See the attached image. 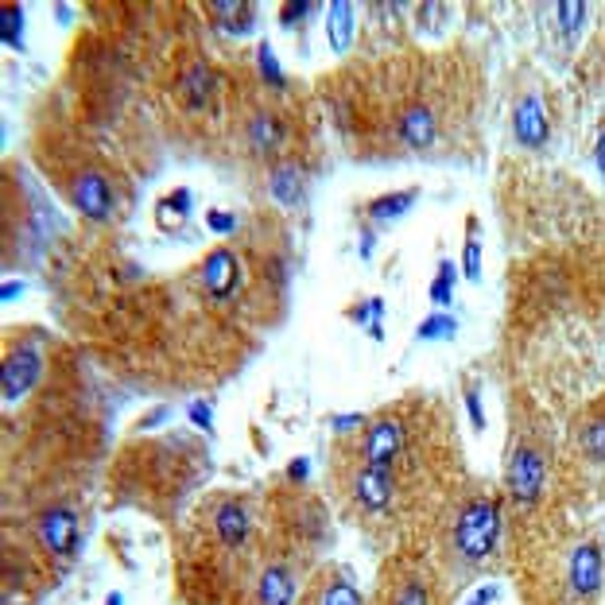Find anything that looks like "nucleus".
<instances>
[{
  "label": "nucleus",
  "mask_w": 605,
  "mask_h": 605,
  "mask_svg": "<svg viewBox=\"0 0 605 605\" xmlns=\"http://www.w3.org/2000/svg\"><path fill=\"white\" fill-rule=\"evenodd\" d=\"M501 543V505L493 497H478L458 512L454 524V551L466 563H485Z\"/></svg>",
  "instance_id": "nucleus-1"
},
{
  "label": "nucleus",
  "mask_w": 605,
  "mask_h": 605,
  "mask_svg": "<svg viewBox=\"0 0 605 605\" xmlns=\"http://www.w3.org/2000/svg\"><path fill=\"white\" fill-rule=\"evenodd\" d=\"M505 485H509L512 501L520 505H536L543 497V485H547V458L536 443H520L509 454V466H505Z\"/></svg>",
  "instance_id": "nucleus-2"
},
{
  "label": "nucleus",
  "mask_w": 605,
  "mask_h": 605,
  "mask_svg": "<svg viewBox=\"0 0 605 605\" xmlns=\"http://www.w3.org/2000/svg\"><path fill=\"white\" fill-rule=\"evenodd\" d=\"M43 373V353H39V342H16L12 350L4 353V365H0V396L4 404H20L28 392L35 388Z\"/></svg>",
  "instance_id": "nucleus-3"
},
{
  "label": "nucleus",
  "mask_w": 605,
  "mask_h": 605,
  "mask_svg": "<svg viewBox=\"0 0 605 605\" xmlns=\"http://www.w3.org/2000/svg\"><path fill=\"white\" fill-rule=\"evenodd\" d=\"M70 202L90 222H113V214H117V191H113L109 175L97 167H86L70 179Z\"/></svg>",
  "instance_id": "nucleus-4"
},
{
  "label": "nucleus",
  "mask_w": 605,
  "mask_h": 605,
  "mask_svg": "<svg viewBox=\"0 0 605 605\" xmlns=\"http://www.w3.org/2000/svg\"><path fill=\"white\" fill-rule=\"evenodd\" d=\"M237 284H241V260L229 245H214L210 253L202 256V287L214 303H225L237 295Z\"/></svg>",
  "instance_id": "nucleus-5"
},
{
  "label": "nucleus",
  "mask_w": 605,
  "mask_h": 605,
  "mask_svg": "<svg viewBox=\"0 0 605 605\" xmlns=\"http://www.w3.org/2000/svg\"><path fill=\"white\" fill-rule=\"evenodd\" d=\"M404 450V423L384 415V419H373L365 427V439H361V458L365 466H381V470H392V462L400 458Z\"/></svg>",
  "instance_id": "nucleus-6"
},
{
  "label": "nucleus",
  "mask_w": 605,
  "mask_h": 605,
  "mask_svg": "<svg viewBox=\"0 0 605 605\" xmlns=\"http://www.w3.org/2000/svg\"><path fill=\"white\" fill-rule=\"evenodd\" d=\"M39 543L55 555V559H70L82 543L78 532V516L66 509V505H51V509L39 512Z\"/></svg>",
  "instance_id": "nucleus-7"
},
{
  "label": "nucleus",
  "mask_w": 605,
  "mask_h": 605,
  "mask_svg": "<svg viewBox=\"0 0 605 605\" xmlns=\"http://www.w3.org/2000/svg\"><path fill=\"white\" fill-rule=\"evenodd\" d=\"M605 578V551L602 543H578L567 563V582H571L574 598H594L602 590Z\"/></svg>",
  "instance_id": "nucleus-8"
},
{
  "label": "nucleus",
  "mask_w": 605,
  "mask_h": 605,
  "mask_svg": "<svg viewBox=\"0 0 605 605\" xmlns=\"http://www.w3.org/2000/svg\"><path fill=\"white\" fill-rule=\"evenodd\" d=\"M353 501L369 516H381V512L392 509L396 501V481H392V470H381V466H361L353 474Z\"/></svg>",
  "instance_id": "nucleus-9"
},
{
  "label": "nucleus",
  "mask_w": 605,
  "mask_h": 605,
  "mask_svg": "<svg viewBox=\"0 0 605 605\" xmlns=\"http://www.w3.org/2000/svg\"><path fill=\"white\" fill-rule=\"evenodd\" d=\"M512 136L524 148H543L551 136V121H547V105L540 94H524L512 109Z\"/></svg>",
  "instance_id": "nucleus-10"
},
{
  "label": "nucleus",
  "mask_w": 605,
  "mask_h": 605,
  "mask_svg": "<svg viewBox=\"0 0 605 605\" xmlns=\"http://www.w3.org/2000/svg\"><path fill=\"white\" fill-rule=\"evenodd\" d=\"M396 132H400V140H404L408 148H415V152H427V148L435 144V136H439L435 109H431V105H423V101L408 105V109L400 113V121H396Z\"/></svg>",
  "instance_id": "nucleus-11"
},
{
  "label": "nucleus",
  "mask_w": 605,
  "mask_h": 605,
  "mask_svg": "<svg viewBox=\"0 0 605 605\" xmlns=\"http://www.w3.org/2000/svg\"><path fill=\"white\" fill-rule=\"evenodd\" d=\"M245 140H249V148H253L256 156H276L280 148H284L287 140V125L272 113V109H256L253 117L245 121Z\"/></svg>",
  "instance_id": "nucleus-12"
},
{
  "label": "nucleus",
  "mask_w": 605,
  "mask_h": 605,
  "mask_svg": "<svg viewBox=\"0 0 605 605\" xmlns=\"http://www.w3.org/2000/svg\"><path fill=\"white\" fill-rule=\"evenodd\" d=\"M214 536H218V543L229 547V551H237V547L249 543V536H253V520H249L245 501H222V505L214 509Z\"/></svg>",
  "instance_id": "nucleus-13"
},
{
  "label": "nucleus",
  "mask_w": 605,
  "mask_h": 605,
  "mask_svg": "<svg viewBox=\"0 0 605 605\" xmlns=\"http://www.w3.org/2000/svg\"><path fill=\"white\" fill-rule=\"evenodd\" d=\"M214 86H218L214 66L198 59V63H191L183 74H179L175 94H179V101H183L187 109H206V105H210V97H214Z\"/></svg>",
  "instance_id": "nucleus-14"
},
{
  "label": "nucleus",
  "mask_w": 605,
  "mask_h": 605,
  "mask_svg": "<svg viewBox=\"0 0 605 605\" xmlns=\"http://www.w3.org/2000/svg\"><path fill=\"white\" fill-rule=\"evenodd\" d=\"M299 582L284 563H268L256 574V605H295Z\"/></svg>",
  "instance_id": "nucleus-15"
},
{
  "label": "nucleus",
  "mask_w": 605,
  "mask_h": 605,
  "mask_svg": "<svg viewBox=\"0 0 605 605\" xmlns=\"http://www.w3.org/2000/svg\"><path fill=\"white\" fill-rule=\"evenodd\" d=\"M353 35H357V8L350 0H330L326 4V39H330V47L338 55L350 51Z\"/></svg>",
  "instance_id": "nucleus-16"
},
{
  "label": "nucleus",
  "mask_w": 605,
  "mask_h": 605,
  "mask_svg": "<svg viewBox=\"0 0 605 605\" xmlns=\"http://www.w3.org/2000/svg\"><path fill=\"white\" fill-rule=\"evenodd\" d=\"M415 198H419V187H404V191H388L381 198H373L369 206H365V218L373 225H392L400 222L408 210L415 206Z\"/></svg>",
  "instance_id": "nucleus-17"
},
{
  "label": "nucleus",
  "mask_w": 605,
  "mask_h": 605,
  "mask_svg": "<svg viewBox=\"0 0 605 605\" xmlns=\"http://www.w3.org/2000/svg\"><path fill=\"white\" fill-rule=\"evenodd\" d=\"M268 194H272L284 210L299 206V202H303V171H299L295 163L272 167V175H268Z\"/></svg>",
  "instance_id": "nucleus-18"
},
{
  "label": "nucleus",
  "mask_w": 605,
  "mask_h": 605,
  "mask_svg": "<svg viewBox=\"0 0 605 605\" xmlns=\"http://www.w3.org/2000/svg\"><path fill=\"white\" fill-rule=\"evenodd\" d=\"M210 12H218L214 20L225 35H249L256 28L253 4H245V0H214Z\"/></svg>",
  "instance_id": "nucleus-19"
},
{
  "label": "nucleus",
  "mask_w": 605,
  "mask_h": 605,
  "mask_svg": "<svg viewBox=\"0 0 605 605\" xmlns=\"http://www.w3.org/2000/svg\"><path fill=\"white\" fill-rule=\"evenodd\" d=\"M191 210H194V191L191 187H175V191H167L156 202V225L160 229H179L191 218Z\"/></svg>",
  "instance_id": "nucleus-20"
},
{
  "label": "nucleus",
  "mask_w": 605,
  "mask_h": 605,
  "mask_svg": "<svg viewBox=\"0 0 605 605\" xmlns=\"http://www.w3.org/2000/svg\"><path fill=\"white\" fill-rule=\"evenodd\" d=\"M458 334V319L450 311H435L415 326V342H450Z\"/></svg>",
  "instance_id": "nucleus-21"
},
{
  "label": "nucleus",
  "mask_w": 605,
  "mask_h": 605,
  "mask_svg": "<svg viewBox=\"0 0 605 605\" xmlns=\"http://www.w3.org/2000/svg\"><path fill=\"white\" fill-rule=\"evenodd\" d=\"M454 284H458V264L454 260H439V268H435V280L427 287V295H431V303L446 311L450 307V299H454Z\"/></svg>",
  "instance_id": "nucleus-22"
},
{
  "label": "nucleus",
  "mask_w": 605,
  "mask_h": 605,
  "mask_svg": "<svg viewBox=\"0 0 605 605\" xmlns=\"http://www.w3.org/2000/svg\"><path fill=\"white\" fill-rule=\"evenodd\" d=\"M0 43L8 51H20L24 47V8L20 4H4L0 8Z\"/></svg>",
  "instance_id": "nucleus-23"
},
{
  "label": "nucleus",
  "mask_w": 605,
  "mask_h": 605,
  "mask_svg": "<svg viewBox=\"0 0 605 605\" xmlns=\"http://www.w3.org/2000/svg\"><path fill=\"white\" fill-rule=\"evenodd\" d=\"M350 319L357 322V326H365L373 342H381V338H384V326H381V322H384V299H381V295H373V299L357 303V307L350 311Z\"/></svg>",
  "instance_id": "nucleus-24"
},
{
  "label": "nucleus",
  "mask_w": 605,
  "mask_h": 605,
  "mask_svg": "<svg viewBox=\"0 0 605 605\" xmlns=\"http://www.w3.org/2000/svg\"><path fill=\"white\" fill-rule=\"evenodd\" d=\"M582 454L590 458V462H605V412L590 415L586 423H582Z\"/></svg>",
  "instance_id": "nucleus-25"
},
{
  "label": "nucleus",
  "mask_w": 605,
  "mask_h": 605,
  "mask_svg": "<svg viewBox=\"0 0 605 605\" xmlns=\"http://www.w3.org/2000/svg\"><path fill=\"white\" fill-rule=\"evenodd\" d=\"M256 70H260V78H264L272 90H287V74H284V66H280V59H276V47H272L268 39L256 47Z\"/></svg>",
  "instance_id": "nucleus-26"
},
{
  "label": "nucleus",
  "mask_w": 605,
  "mask_h": 605,
  "mask_svg": "<svg viewBox=\"0 0 605 605\" xmlns=\"http://www.w3.org/2000/svg\"><path fill=\"white\" fill-rule=\"evenodd\" d=\"M466 249H462V276L470 284H481V233H478V218L466 222Z\"/></svg>",
  "instance_id": "nucleus-27"
},
{
  "label": "nucleus",
  "mask_w": 605,
  "mask_h": 605,
  "mask_svg": "<svg viewBox=\"0 0 605 605\" xmlns=\"http://www.w3.org/2000/svg\"><path fill=\"white\" fill-rule=\"evenodd\" d=\"M319 605H365V598H361V590L353 586L350 578H334V582L322 586Z\"/></svg>",
  "instance_id": "nucleus-28"
},
{
  "label": "nucleus",
  "mask_w": 605,
  "mask_h": 605,
  "mask_svg": "<svg viewBox=\"0 0 605 605\" xmlns=\"http://www.w3.org/2000/svg\"><path fill=\"white\" fill-rule=\"evenodd\" d=\"M388 605H431V590H427V582H419V578H404V582L392 590Z\"/></svg>",
  "instance_id": "nucleus-29"
},
{
  "label": "nucleus",
  "mask_w": 605,
  "mask_h": 605,
  "mask_svg": "<svg viewBox=\"0 0 605 605\" xmlns=\"http://www.w3.org/2000/svg\"><path fill=\"white\" fill-rule=\"evenodd\" d=\"M555 12H559V32L574 39L578 28L586 24V4L582 0H563V4H555Z\"/></svg>",
  "instance_id": "nucleus-30"
},
{
  "label": "nucleus",
  "mask_w": 605,
  "mask_h": 605,
  "mask_svg": "<svg viewBox=\"0 0 605 605\" xmlns=\"http://www.w3.org/2000/svg\"><path fill=\"white\" fill-rule=\"evenodd\" d=\"M311 12H319L315 0H287L284 8H280V24H284V28H295V24H303Z\"/></svg>",
  "instance_id": "nucleus-31"
},
{
  "label": "nucleus",
  "mask_w": 605,
  "mask_h": 605,
  "mask_svg": "<svg viewBox=\"0 0 605 605\" xmlns=\"http://www.w3.org/2000/svg\"><path fill=\"white\" fill-rule=\"evenodd\" d=\"M187 419H191V427H198L202 435H214V408H210V400H191Z\"/></svg>",
  "instance_id": "nucleus-32"
},
{
  "label": "nucleus",
  "mask_w": 605,
  "mask_h": 605,
  "mask_svg": "<svg viewBox=\"0 0 605 605\" xmlns=\"http://www.w3.org/2000/svg\"><path fill=\"white\" fill-rule=\"evenodd\" d=\"M206 229H210V233H218V237H225V233H233V229H237V218H233L229 210H206Z\"/></svg>",
  "instance_id": "nucleus-33"
},
{
  "label": "nucleus",
  "mask_w": 605,
  "mask_h": 605,
  "mask_svg": "<svg viewBox=\"0 0 605 605\" xmlns=\"http://www.w3.org/2000/svg\"><path fill=\"white\" fill-rule=\"evenodd\" d=\"M466 412H470V423H474V431H485V404H481V396H478V388H470L466 392Z\"/></svg>",
  "instance_id": "nucleus-34"
},
{
  "label": "nucleus",
  "mask_w": 605,
  "mask_h": 605,
  "mask_svg": "<svg viewBox=\"0 0 605 605\" xmlns=\"http://www.w3.org/2000/svg\"><path fill=\"white\" fill-rule=\"evenodd\" d=\"M501 598V586H493V582H485V586H478L470 598H466V605H493Z\"/></svg>",
  "instance_id": "nucleus-35"
},
{
  "label": "nucleus",
  "mask_w": 605,
  "mask_h": 605,
  "mask_svg": "<svg viewBox=\"0 0 605 605\" xmlns=\"http://www.w3.org/2000/svg\"><path fill=\"white\" fill-rule=\"evenodd\" d=\"M287 478L295 481V485H303V481L311 478V458H291L287 462Z\"/></svg>",
  "instance_id": "nucleus-36"
},
{
  "label": "nucleus",
  "mask_w": 605,
  "mask_h": 605,
  "mask_svg": "<svg viewBox=\"0 0 605 605\" xmlns=\"http://www.w3.org/2000/svg\"><path fill=\"white\" fill-rule=\"evenodd\" d=\"M361 423H365V415H334V419H330V427H334V431H338V435H350V431H357V427H361Z\"/></svg>",
  "instance_id": "nucleus-37"
},
{
  "label": "nucleus",
  "mask_w": 605,
  "mask_h": 605,
  "mask_svg": "<svg viewBox=\"0 0 605 605\" xmlns=\"http://www.w3.org/2000/svg\"><path fill=\"white\" fill-rule=\"evenodd\" d=\"M167 415H171V408H152V412L140 419V431H156Z\"/></svg>",
  "instance_id": "nucleus-38"
},
{
  "label": "nucleus",
  "mask_w": 605,
  "mask_h": 605,
  "mask_svg": "<svg viewBox=\"0 0 605 605\" xmlns=\"http://www.w3.org/2000/svg\"><path fill=\"white\" fill-rule=\"evenodd\" d=\"M20 295H24V280H4V287H0V299H4V303L20 299Z\"/></svg>",
  "instance_id": "nucleus-39"
},
{
  "label": "nucleus",
  "mask_w": 605,
  "mask_h": 605,
  "mask_svg": "<svg viewBox=\"0 0 605 605\" xmlns=\"http://www.w3.org/2000/svg\"><path fill=\"white\" fill-rule=\"evenodd\" d=\"M373 245H377V233H373V229H365V233H361V256H365V260L373 256Z\"/></svg>",
  "instance_id": "nucleus-40"
},
{
  "label": "nucleus",
  "mask_w": 605,
  "mask_h": 605,
  "mask_svg": "<svg viewBox=\"0 0 605 605\" xmlns=\"http://www.w3.org/2000/svg\"><path fill=\"white\" fill-rule=\"evenodd\" d=\"M594 163H598V171L605 175V128H602V136H598V144H594Z\"/></svg>",
  "instance_id": "nucleus-41"
},
{
  "label": "nucleus",
  "mask_w": 605,
  "mask_h": 605,
  "mask_svg": "<svg viewBox=\"0 0 605 605\" xmlns=\"http://www.w3.org/2000/svg\"><path fill=\"white\" fill-rule=\"evenodd\" d=\"M105 605H125V594H121V590H113V594L105 598Z\"/></svg>",
  "instance_id": "nucleus-42"
}]
</instances>
